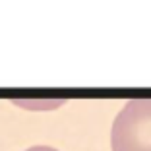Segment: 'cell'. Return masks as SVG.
Segmentation results:
<instances>
[{"label":"cell","mask_w":151,"mask_h":151,"mask_svg":"<svg viewBox=\"0 0 151 151\" xmlns=\"http://www.w3.org/2000/svg\"><path fill=\"white\" fill-rule=\"evenodd\" d=\"M112 151H151V99H132L112 122Z\"/></svg>","instance_id":"1"},{"label":"cell","mask_w":151,"mask_h":151,"mask_svg":"<svg viewBox=\"0 0 151 151\" xmlns=\"http://www.w3.org/2000/svg\"><path fill=\"white\" fill-rule=\"evenodd\" d=\"M16 105H22V107H27V105H35V107H43V109H47V107H58L60 105V101H54V103H25V101H14Z\"/></svg>","instance_id":"2"},{"label":"cell","mask_w":151,"mask_h":151,"mask_svg":"<svg viewBox=\"0 0 151 151\" xmlns=\"http://www.w3.org/2000/svg\"><path fill=\"white\" fill-rule=\"evenodd\" d=\"M25 151H58V149L49 147V145H33V147H29V149H25Z\"/></svg>","instance_id":"3"}]
</instances>
